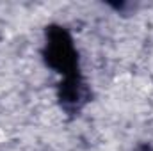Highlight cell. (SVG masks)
I'll return each mask as SVG.
<instances>
[{"label": "cell", "instance_id": "obj_1", "mask_svg": "<svg viewBox=\"0 0 153 151\" xmlns=\"http://www.w3.org/2000/svg\"><path fill=\"white\" fill-rule=\"evenodd\" d=\"M45 64L62 78L82 75L78 50L71 34L62 25H48L45 30V43L41 50Z\"/></svg>", "mask_w": 153, "mask_h": 151}, {"label": "cell", "instance_id": "obj_2", "mask_svg": "<svg viewBox=\"0 0 153 151\" xmlns=\"http://www.w3.org/2000/svg\"><path fill=\"white\" fill-rule=\"evenodd\" d=\"M57 100L61 109L70 115L80 114L91 100V89L82 75L62 78L57 87Z\"/></svg>", "mask_w": 153, "mask_h": 151}, {"label": "cell", "instance_id": "obj_3", "mask_svg": "<svg viewBox=\"0 0 153 151\" xmlns=\"http://www.w3.org/2000/svg\"><path fill=\"white\" fill-rule=\"evenodd\" d=\"M134 151H153V144H150V142H141V144H137L134 148Z\"/></svg>", "mask_w": 153, "mask_h": 151}]
</instances>
